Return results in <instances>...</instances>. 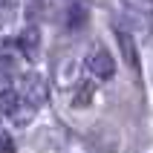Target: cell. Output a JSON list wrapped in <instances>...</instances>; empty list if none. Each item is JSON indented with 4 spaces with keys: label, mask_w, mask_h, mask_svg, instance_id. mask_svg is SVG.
<instances>
[{
    "label": "cell",
    "mask_w": 153,
    "mask_h": 153,
    "mask_svg": "<svg viewBox=\"0 0 153 153\" xmlns=\"http://www.w3.org/2000/svg\"><path fill=\"white\" fill-rule=\"evenodd\" d=\"M20 98H23L29 107H43L46 104V95H49V90H46V81H43L38 72H26L23 78H20Z\"/></svg>",
    "instance_id": "obj_1"
},
{
    "label": "cell",
    "mask_w": 153,
    "mask_h": 153,
    "mask_svg": "<svg viewBox=\"0 0 153 153\" xmlns=\"http://www.w3.org/2000/svg\"><path fill=\"white\" fill-rule=\"evenodd\" d=\"M87 69H90L95 78L107 81V78L116 75V61H113V55L104 49V46H95V49H90V55H87Z\"/></svg>",
    "instance_id": "obj_2"
},
{
    "label": "cell",
    "mask_w": 153,
    "mask_h": 153,
    "mask_svg": "<svg viewBox=\"0 0 153 153\" xmlns=\"http://www.w3.org/2000/svg\"><path fill=\"white\" fill-rule=\"evenodd\" d=\"M17 46L29 61H38V55H41V32H38V26H26L20 32V38H17Z\"/></svg>",
    "instance_id": "obj_3"
},
{
    "label": "cell",
    "mask_w": 153,
    "mask_h": 153,
    "mask_svg": "<svg viewBox=\"0 0 153 153\" xmlns=\"http://www.w3.org/2000/svg\"><path fill=\"white\" fill-rule=\"evenodd\" d=\"M116 35H119V43H121V49H124L127 64H130L133 69H139V55H136V46H133V41H130V35L121 32V29H116Z\"/></svg>",
    "instance_id": "obj_4"
},
{
    "label": "cell",
    "mask_w": 153,
    "mask_h": 153,
    "mask_svg": "<svg viewBox=\"0 0 153 153\" xmlns=\"http://www.w3.org/2000/svg\"><path fill=\"white\" fill-rule=\"evenodd\" d=\"M17 101H20V95H17L15 90H0V113L15 116L17 113Z\"/></svg>",
    "instance_id": "obj_5"
},
{
    "label": "cell",
    "mask_w": 153,
    "mask_h": 153,
    "mask_svg": "<svg viewBox=\"0 0 153 153\" xmlns=\"http://www.w3.org/2000/svg\"><path fill=\"white\" fill-rule=\"evenodd\" d=\"M15 75V61L9 58V55H0V87H6Z\"/></svg>",
    "instance_id": "obj_6"
},
{
    "label": "cell",
    "mask_w": 153,
    "mask_h": 153,
    "mask_svg": "<svg viewBox=\"0 0 153 153\" xmlns=\"http://www.w3.org/2000/svg\"><path fill=\"white\" fill-rule=\"evenodd\" d=\"M124 6L130 9V12H136V15H142V17H150L153 15V0H124Z\"/></svg>",
    "instance_id": "obj_7"
},
{
    "label": "cell",
    "mask_w": 153,
    "mask_h": 153,
    "mask_svg": "<svg viewBox=\"0 0 153 153\" xmlns=\"http://www.w3.org/2000/svg\"><path fill=\"white\" fill-rule=\"evenodd\" d=\"M67 17H69V23H67L69 29H81V26L87 23V9H84V6H72Z\"/></svg>",
    "instance_id": "obj_8"
},
{
    "label": "cell",
    "mask_w": 153,
    "mask_h": 153,
    "mask_svg": "<svg viewBox=\"0 0 153 153\" xmlns=\"http://www.w3.org/2000/svg\"><path fill=\"white\" fill-rule=\"evenodd\" d=\"M90 98H93V84H81V87H78V93L72 95V104H75V107H87Z\"/></svg>",
    "instance_id": "obj_9"
},
{
    "label": "cell",
    "mask_w": 153,
    "mask_h": 153,
    "mask_svg": "<svg viewBox=\"0 0 153 153\" xmlns=\"http://www.w3.org/2000/svg\"><path fill=\"white\" fill-rule=\"evenodd\" d=\"M0 153H15V142L6 133H0Z\"/></svg>",
    "instance_id": "obj_10"
},
{
    "label": "cell",
    "mask_w": 153,
    "mask_h": 153,
    "mask_svg": "<svg viewBox=\"0 0 153 153\" xmlns=\"http://www.w3.org/2000/svg\"><path fill=\"white\" fill-rule=\"evenodd\" d=\"M3 6H9V0H0V9H3Z\"/></svg>",
    "instance_id": "obj_11"
}]
</instances>
